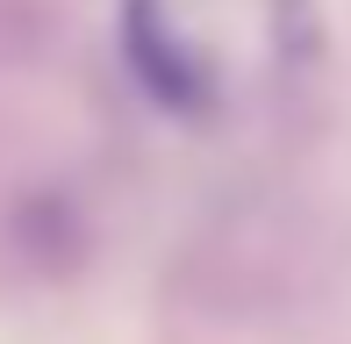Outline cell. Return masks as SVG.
Segmentation results:
<instances>
[]
</instances>
